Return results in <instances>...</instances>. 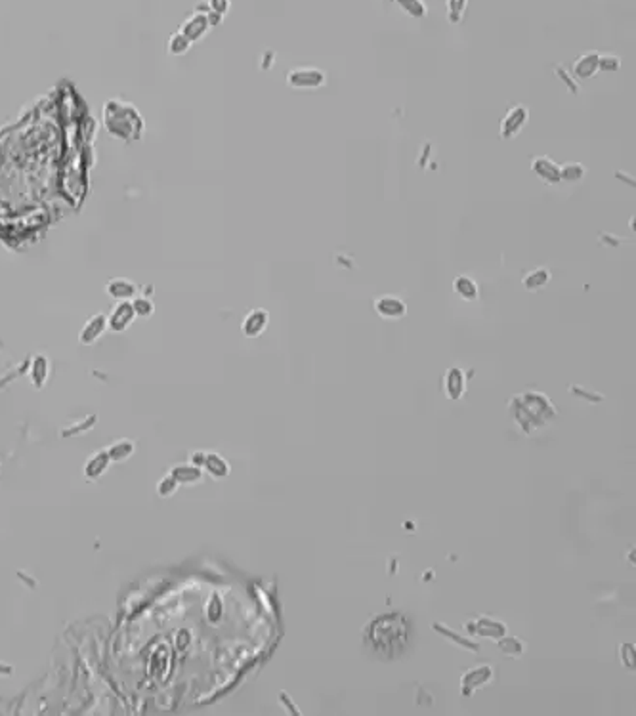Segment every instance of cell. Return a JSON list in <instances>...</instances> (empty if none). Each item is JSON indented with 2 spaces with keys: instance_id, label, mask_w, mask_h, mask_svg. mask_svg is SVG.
I'll return each mask as SVG.
<instances>
[{
  "instance_id": "obj_10",
  "label": "cell",
  "mask_w": 636,
  "mask_h": 716,
  "mask_svg": "<svg viewBox=\"0 0 636 716\" xmlns=\"http://www.w3.org/2000/svg\"><path fill=\"white\" fill-rule=\"evenodd\" d=\"M208 27H210L208 17L205 16V14H195V16H191L190 19L182 25V31H180V33H182L188 41L193 42L197 41V39H201V37H205Z\"/></svg>"
},
{
  "instance_id": "obj_18",
  "label": "cell",
  "mask_w": 636,
  "mask_h": 716,
  "mask_svg": "<svg viewBox=\"0 0 636 716\" xmlns=\"http://www.w3.org/2000/svg\"><path fill=\"white\" fill-rule=\"evenodd\" d=\"M108 464L109 453L108 451H101V453H98L96 457H92L90 461H88V464H86L84 472H86V476L90 477V479H96V477H99L103 474V470L108 468Z\"/></svg>"
},
{
  "instance_id": "obj_22",
  "label": "cell",
  "mask_w": 636,
  "mask_h": 716,
  "mask_svg": "<svg viewBox=\"0 0 636 716\" xmlns=\"http://www.w3.org/2000/svg\"><path fill=\"white\" fill-rule=\"evenodd\" d=\"M434 628L438 630L439 634H444V636H447L449 640L453 644H457V646H461V648H464V650H470V651H479V646L478 644H474L470 642V640H464V638H461L459 634H455L453 630H449V628H444V625H439V623H434Z\"/></svg>"
},
{
  "instance_id": "obj_19",
  "label": "cell",
  "mask_w": 636,
  "mask_h": 716,
  "mask_svg": "<svg viewBox=\"0 0 636 716\" xmlns=\"http://www.w3.org/2000/svg\"><path fill=\"white\" fill-rule=\"evenodd\" d=\"M399 4V8L404 10L407 16L417 17V19H422L428 14V8L424 4V0H396Z\"/></svg>"
},
{
  "instance_id": "obj_29",
  "label": "cell",
  "mask_w": 636,
  "mask_h": 716,
  "mask_svg": "<svg viewBox=\"0 0 636 716\" xmlns=\"http://www.w3.org/2000/svg\"><path fill=\"white\" fill-rule=\"evenodd\" d=\"M132 308L134 312L138 313V315H143V317H148L153 312V304L149 302L148 298H136L132 302Z\"/></svg>"
},
{
  "instance_id": "obj_34",
  "label": "cell",
  "mask_w": 636,
  "mask_h": 716,
  "mask_svg": "<svg viewBox=\"0 0 636 716\" xmlns=\"http://www.w3.org/2000/svg\"><path fill=\"white\" fill-rule=\"evenodd\" d=\"M279 697H281V699L285 701V705H287V707H289L290 713H295V715H300V710H298V708L295 707V705H292V703H290V699H289V697H287V695H285V693H283V692L279 693Z\"/></svg>"
},
{
  "instance_id": "obj_28",
  "label": "cell",
  "mask_w": 636,
  "mask_h": 716,
  "mask_svg": "<svg viewBox=\"0 0 636 716\" xmlns=\"http://www.w3.org/2000/svg\"><path fill=\"white\" fill-rule=\"evenodd\" d=\"M621 661L630 670H635V644H621Z\"/></svg>"
},
{
  "instance_id": "obj_8",
  "label": "cell",
  "mask_w": 636,
  "mask_h": 716,
  "mask_svg": "<svg viewBox=\"0 0 636 716\" xmlns=\"http://www.w3.org/2000/svg\"><path fill=\"white\" fill-rule=\"evenodd\" d=\"M268 323H270V313L262 310V308H257V310H250L245 315L241 330H243V335L247 338H257L264 332Z\"/></svg>"
},
{
  "instance_id": "obj_33",
  "label": "cell",
  "mask_w": 636,
  "mask_h": 716,
  "mask_svg": "<svg viewBox=\"0 0 636 716\" xmlns=\"http://www.w3.org/2000/svg\"><path fill=\"white\" fill-rule=\"evenodd\" d=\"M571 392H573V394H577V395H585V399H588V401H593V404H598V401H602V395H600V394H590V392H587V390H579L577 386L571 388Z\"/></svg>"
},
{
  "instance_id": "obj_14",
  "label": "cell",
  "mask_w": 636,
  "mask_h": 716,
  "mask_svg": "<svg viewBox=\"0 0 636 716\" xmlns=\"http://www.w3.org/2000/svg\"><path fill=\"white\" fill-rule=\"evenodd\" d=\"M453 290L455 295H459V297L463 298V300H466V302H474V300H478L479 297L476 281L470 279L468 275H459V277H455Z\"/></svg>"
},
{
  "instance_id": "obj_30",
  "label": "cell",
  "mask_w": 636,
  "mask_h": 716,
  "mask_svg": "<svg viewBox=\"0 0 636 716\" xmlns=\"http://www.w3.org/2000/svg\"><path fill=\"white\" fill-rule=\"evenodd\" d=\"M46 372H48L46 361H44L42 357H39V359H37V363H34V369H33V377H34V382H37V386H41L42 382H44V377H46Z\"/></svg>"
},
{
  "instance_id": "obj_27",
  "label": "cell",
  "mask_w": 636,
  "mask_h": 716,
  "mask_svg": "<svg viewBox=\"0 0 636 716\" xmlns=\"http://www.w3.org/2000/svg\"><path fill=\"white\" fill-rule=\"evenodd\" d=\"M190 44H191V42L188 41V39H186V37H183L182 33H176L172 37V39H170L168 50H170L172 54H176V56H178V54H183L186 50L190 48Z\"/></svg>"
},
{
  "instance_id": "obj_4",
  "label": "cell",
  "mask_w": 636,
  "mask_h": 716,
  "mask_svg": "<svg viewBox=\"0 0 636 716\" xmlns=\"http://www.w3.org/2000/svg\"><path fill=\"white\" fill-rule=\"evenodd\" d=\"M491 678H493V667H489V665L470 668V670L464 673V676L461 678V693H463L464 697H468V695H472L474 690L486 686Z\"/></svg>"
},
{
  "instance_id": "obj_21",
  "label": "cell",
  "mask_w": 636,
  "mask_h": 716,
  "mask_svg": "<svg viewBox=\"0 0 636 716\" xmlns=\"http://www.w3.org/2000/svg\"><path fill=\"white\" fill-rule=\"evenodd\" d=\"M205 466H207V470L212 474L215 477H226L228 476V472H230V468H228V462L223 461L222 457L220 455H207V459H205Z\"/></svg>"
},
{
  "instance_id": "obj_11",
  "label": "cell",
  "mask_w": 636,
  "mask_h": 716,
  "mask_svg": "<svg viewBox=\"0 0 636 716\" xmlns=\"http://www.w3.org/2000/svg\"><path fill=\"white\" fill-rule=\"evenodd\" d=\"M464 390H466V377H464L463 369L451 367L446 375V392L449 399H461Z\"/></svg>"
},
{
  "instance_id": "obj_20",
  "label": "cell",
  "mask_w": 636,
  "mask_h": 716,
  "mask_svg": "<svg viewBox=\"0 0 636 716\" xmlns=\"http://www.w3.org/2000/svg\"><path fill=\"white\" fill-rule=\"evenodd\" d=\"M172 476L176 477V481L180 484H197L201 479V470L195 468V466H176L172 470Z\"/></svg>"
},
{
  "instance_id": "obj_24",
  "label": "cell",
  "mask_w": 636,
  "mask_h": 716,
  "mask_svg": "<svg viewBox=\"0 0 636 716\" xmlns=\"http://www.w3.org/2000/svg\"><path fill=\"white\" fill-rule=\"evenodd\" d=\"M468 0H447V16L451 23H459L464 16Z\"/></svg>"
},
{
  "instance_id": "obj_9",
  "label": "cell",
  "mask_w": 636,
  "mask_h": 716,
  "mask_svg": "<svg viewBox=\"0 0 636 716\" xmlns=\"http://www.w3.org/2000/svg\"><path fill=\"white\" fill-rule=\"evenodd\" d=\"M598 59H600V54L598 52H585L581 54L573 66H571V73L575 74L581 81H588L593 79L596 73H598Z\"/></svg>"
},
{
  "instance_id": "obj_1",
  "label": "cell",
  "mask_w": 636,
  "mask_h": 716,
  "mask_svg": "<svg viewBox=\"0 0 636 716\" xmlns=\"http://www.w3.org/2000/svg\"><path fill=\"white\" fill-rule=\"evenodd\" d=\"M371 640L382 650H390L392 646H401L405 642V623L399 613L379 617L371 625Z\"/></svg>"
},
{
  "instance_id": "obj_2",
  "label": "cell",
  "mask_w": 636,
  "mask_h": 716,
  "mask_svg": "<svg viewBox=\"0 0 636 716\" xmlns=\"http://www.w3.org/2000/svg\"><path fill=\"white\" fill-rule=\"evenodd\" d=\"M528 108H526V106H514V108L508 109L506 115L503 117L501 126H499V136H501L503 140H513V138H516V136L524 130V126L528 124Z\"/></svg>"
},
{
  "instance_id": "obj_35",
  "label": "cell",
  "mask_w": 636,
  "mask_h": 716,
  "mask_svg": "<svg viewBox=\"0 0 636 716\" xmlns=\"http://www.w3.org/2000/svg\"><path fill=\"white\" fill-rule=\"evenodd\" d=\"M205 459H207V455L205 453H193L191 462H193V464H205Z\"/></svg>"
},
{
  "instance_id": "obj_25",
  "label": "cell",
  "mask_w": 636,
  "mask_h": 716,
  "mask_svg": "<svg viewBox=\"0 0 636 716\" xmlns=\"http://www.w3.org/2000/svg\"><path fill=\"white\" fill-rule=\"evenodd\" d=\"M134 451V445L132 441H119V444H115L111 449H109L108 453H109V459H113V461H123V459H128L130 455H132Z\"/></svg>"
},
{
  "instance_id": "obj_5",
  "label": "cell",
  "mask_w": 636,
  "mask_h": 716,
  "mask_svg": "<svg viewBox=\"0 0 636 716\" xmlns=\"http://www.w3.org/2000/svg\"><path fill=\"white\" fill-rule=\"evenodd\" d=\"M531 170L537 174L541 181H545L548 186H556L560 183V165H556L548 155H539L531 159Z\"/></svg>"
},
{
  "instance_id": "obj_3",
  "label": "cell",
  "mask_w": 636,
  "mask_h": 716,
  "mask_svg": "<svg viewBox=\"0 0 636 716\" xmlns=\"http://www.w3.org/2000/svg\"><path fill=\"white\" fill-rule=\"evenodd\" d=\"M287 83L292 88L304 90V88H319L325 84V73L317 67H298L287 74Z\"/></svg>"
},
{
  "instance_id": "obj_32",
  "label": "cell",
  "mask_w": 636,
  "mask_h": 716,
  "mask_svg": "<svg viewBox=\"0 0 636 716\" xmlns=\"http://www.w3.org/2000/svg\"><path fill=\"white\" fill-rule=\"evenodd\" d=\"M208 4H210V12H216L220 16L230 10V0H208Z\"/></svg>"
},
{
  "instance_id": "obj_15",
  "label": "cell",
  "mask_w": 636,
  "mask_h": 716,
  "mask_svg": "<svg viewBox=\"0 0 636 716\" xmlns=\"http://www.w3.org/2000/svg\"><path fill=\"white\" fill-rule=\"evenodd\" d=\"M108 292L117 300H128L132 298L136 292H138V287L134 285L132 281L123 279V277H117V279L109 281L108 283Z\"/></svg>"
},
{
  "instance_id": "obj_23",
  "label": "cell",
  "mask_w": 636,
  "mask_h": 716,
  "mask_svg": "<svg viewBox=\"0 0 636 716\" xmlns=\"http://www.w3.org/2000/svg\"><path fill=\"white\" fill-rule=\"evenodd\" d=\"M499 648L506 655H520L521 651H524V644L516 636H501L499 638Z\"/></svg>"
},
{
  "instance_id": "obj_26",
  "label": "cell",
  "mask_w": 636,
  "mask_h": 716,
  "mask_svg": "<svg viewBox=\"0 0 636 716\" xmlns=\"http://www.w3.org/2000/svg\"><path fill=\"white\" fill-rule=\"evenodd\" d=\"M619 67H621L619 56H613V54H600V59H598V69H600V71H617Z\"/></svg>"
},
{
  "instance_id": "obj_16",
  "label": "cell",
  "mask_w": 636,
  "mask_h": 716,
  "mask_svg": "<svg viewBox=\"0 0 636 716\" xmlns=\"http://www.w3.org/2000/svg\"><path fill=\"white\" fill-rule=\"evenodd\" d=\"M550 281V272L548 268H537V270H531L524 275V287L528 290H539L543 288Z\"/></svg>"
},
{
  "instance_id": "obj_12",
  "label": "cell",
  "mask_w": 636,
  "mask_h": 716,
  "mask_svg": "<svg viewBox=\"0 0 636 716\" xmlns=\"http://www.w3.org/2000/svg\"><path fill=\"white\" fill-rule=\"evenodd\" d=\"M134 315H136V312H134L132 304H128V302H124L123 300V302L115 308V312L111 313V317L108 319V325L111 329L119 332V330H124L132 323Z\"/></svg>"
},
{
  "instance_id": "obj_6",
  "label": "cell",
  "mask_w": 636,
  "mask_h": 716,
  "mask_svg": "<svg viewBox=\"0 0 636 716\" xmlns=\"http://www.w3.org/2000/svg\"><path fill=\"white\" fill-rule=\"evenodd\" d=\"M466 630H468L470 634L484 636V638H493V640H499L501 636L506 634V625L501 623V621H495V619L478 617L476 621H468V623H466Z\"/></svg>"
},
{
  "instance_id": "obj_13",
  "label": "cell",
  "mask_w": 636,
  "mask_h": 716,
  "mask_svg": "<svg viewBox=\"0 0 636 716\" xmlns=\"http://www.w3.org/2000/svg\"><path fill=\"white\" fill-rule=\"evenodd\" d=\"M108 329V317L103 313H98L96 317H92L90 321L84 325L83 335H81V342L83 344H92L94 340L101 337V332Z\"/></svg>"
},
{
  "instance_id": "obj_31",
  "label": "cell",
  "mask_w": 636,
  "mask_h": 716,
  "mask_svg": "<svg viewBox=\"0 0 636 716\" xmlns=\"http://www.w3.org/2000/svg\"><path fill=\"white\" fill-rule=\"evenodd\" d=\"M176 486H178V481H176V477L170 474V476H166L161 484H159V495H163V497H166V495H170L174 493V489H176Z\"/></svg>"
},
{
  "instance_id": "obj_17",
  "label": "cell",
  "mask_w": 636,
  "mask_h": 716,
  "mask_svg": "<svg viewBox=\"0 0 636 716\" xmlns=\"http://www.w3.org/2000/svg\"><path fill=\"white\" fill-rule=\"evenodd\" d=\"M585 174H587V168L581 163L570 161L560 166V181H566V183H577L585 178Z\"/></svg>"
},
{
  "instance_id": "obj_7",
  "label": "cell",
  "mask_w": 636,
  "mask_h": 716,
  "mask_svg": "<svg viewBox=\"0 0 636 716\" xmlns=\"http://www.w3.org/2000/svg\"><path fill=\"white\" fill-rule=\"evenodd\" d=\"M375 312L379 313L382 319H401L407 313V304L397 297H379L375 300Z\"/></svg>"
}]
</instances>
